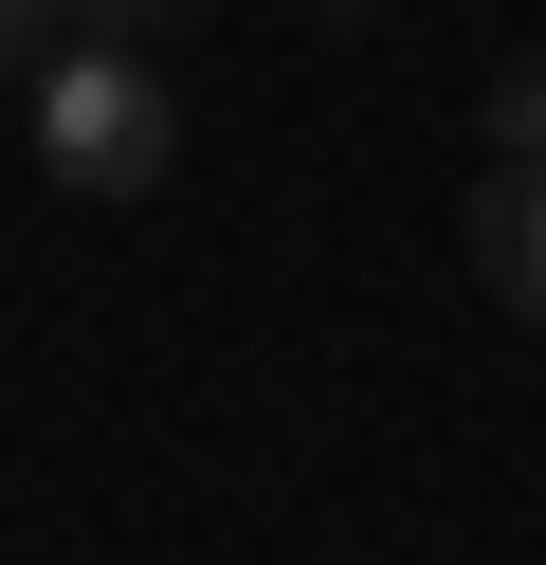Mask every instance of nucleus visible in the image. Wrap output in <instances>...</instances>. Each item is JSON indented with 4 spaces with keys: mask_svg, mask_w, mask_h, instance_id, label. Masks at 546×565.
Wrapping results in <instances>:
<instances>
[{
    "mask_svg": "<svg viewBox=\"0 0 546 565\" xmlns=\"http://www.w3.org/2000/svg\"><path fill=\"white\" fill-rule=\"evenodd\" d=\"M19 128H36V164H55L73 201H146L182 164V110H164V74L146 55H109V38H73L55 74L19 92Z\"/></svg>",
    "mask_w": 546,
    "mask_h": 565,
    "instance_id": "nucleus-1",
    "label": "nucleus"
},
{
    "mask_svg": "<svg viewBox=\"0 0 546 565\" xmlns=\"http://www.w3.org/2000/svg\"><path fill=\"white\" fill-rule=\"evenodd\" d=\"M473 274L546 329V164H492V183H473Z\"/></svg>",
    "mask_w": 546,
    "mask_h": 565,
    "instance_id": "nucleus-2",
    "label": "nucleus"
},
{
    "mask_svg": "<svg viewBox=\"0 0 546 565\" xmlns=\"http://www.w3.org/2000/svg\"><path fill=\"white\" fill-rule=\"evenodd\" d=\"M73 55V0H0V92H36Z\"/></svg>",
    "mask_w": 546,
    "mask_h": 565,
    "instance_id": "nucleus-3",
    "label": "nucleus"
},
{
    "mask_svg": "<svg viewBox=\"0 0 546 565\" xmlns=\"http://www.w3.org/2000/svg\"><path fill=\"white\" fill-rule=\"evenodd\" d=\"M492 164H546V55H510V74H492Z\"/></svg>",
    "mask_w": 546,
    "mask_h": 565,
    "instance_id": "nucleus-4",
    "label": "nucleus"
},
{
    "mask_svg": "<svg viewBox=\"0 0 546 565\" xmlns=\"http://www.w3.org/2000/svg\"><path fill=\"white\" fill-rule=\"evenodd\" d=\"M182 19H218V0H73V38H109V55H146V38H182Z\"/></svg>",
    "mask_w": 546,
    "mask_h": 565,
    "instance_id": "nucleus-5",
    "label": "nucleus"
},
{
    "mask_svg": "<svg viewBox=\"0 0 546 565\" xmlns=\"http://www.w3.org/2000/svg\"><path fill=\"white\" fill-rule=\"evenodd\" d=\"M310 19H383V0H310Z\"/></svg>",
    "mask_w": 546,
    "mask_h": 565,
    "instance_id": "nucleus-6",
    "label": "nucleus"
}]
</instances>
